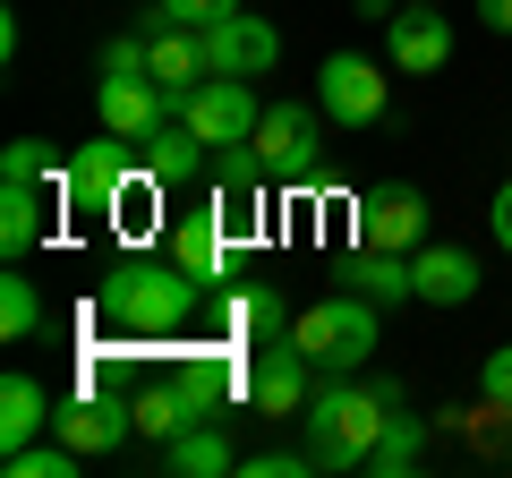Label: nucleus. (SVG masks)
I'll list each match as a JSON object with an SVG mask.
<instances>
[{"label": "nucleus", "mask_w": 512, "mask_h": 478, "mask_svg": "<svg viewBox=\"0 0 512 478\" xmlns=\"http://www.w3.org/2000/svg\"><path fill=\"white\" fill-rule=\"evenodd\" d=\"M384 77H393V60H367V52H333L325 69H316V111L325 120H342V129H367V120H384Z\"/></svg>", "instance_id": "4"}, {"label": "nucleus", "mask_w": 512, "mask_h": 478, "mask_svg": "<svg viewBox=\"0 0 512 478\" xmlns=\"http://www.w3.org/2000/svg\"><path fill=\"white\" fill-rule=\"evenodd\" d=\"M163 9H171L180 26H222V18L239 9V0H163Z\"/></svg>", "instance_id": "29"}, {"label": "nucleus", "mask_w": 512, "mask_h": 478, "mask_svg": "<svg viewBox=\"0 0 512 478\" xmlns=\"http://www.w3.org/2000/svg\"><path fill=\"white\" fill-rule=\"evenodd\" d=\"M60 180H69V171H60ZM60 180H9L0 188V248H9V257H26V248L43 239V205L69 197Z\"/></svg>", "instance_id": "16"}, {"label": "nucleus", "mask_w": 512, "mask_h": 478, "mask_svg": "<svg viewBox=\"0 0 512 478\" xmlns=\"http://www.w3.org/2000/svg\"><path fill=\"white\" fill-rule=\"evenodd\" d=\"M376 325H384L376 299L342 291V299H316V308H299V316H291V342L316 359V376H350V368H367Z\"/></svg>", "instance_id": "3"}, {"label": "nucleus", "mask_w": 512, "mask_h": 478, "mask_svg": "<svg viewBox=\"0 0 512 478\" xmlns=\"http://www.w3.org/2000/svg\"><path fill=\"white\" fill-rule=\"evenodd\" d=\"M384 60H393L402 77L444 69V60H453V26H444L436 9H419V0H410V9H393V18H384Z\"/></svg>", "instance_id": "10"}, {"label": "nucleus", "mask_w": 512, "mask_h": 478, "mask_svg": "<svg viewBox=\"0 0 512 478\" xmlns=\"http://www.w3.org/2000/svg\"><path fill=\"white\" fill-rule=\"evenodd\" d=\"M274 171H316V103H274L248 137Z\"/></svg>", "instance_id": "12"}, {"label": "nucleus", "mask_w": 512, "mask_h": 478, "mask_svg": "<svg viewBox=\"0 0 512 478\" xmlns=\"http://www.w3.org/2000/svg\"><path fill=\"white\" fill-rule=\"evenodd\" d=\"M478 26L487 35H512V0H478Z\"/></svg>", "instance_id": "31"}, {"label": "nucleus", "mask_w": 512, "mask_h": 478, "mask_svg": "<svg viewBox=\"0 0 512 478\" xmlns=\"http://www.w3.org/2000/svg\"><path fill=\"white\" fill-rule=\"evenodd\" d=\"M94 111H103V129H111V137H128V146H146V137H154V129L171 120V94L154 86V77H103Z\"/></svg>", "instance_id": "11"}, {"label": "nucleus", "mask_w": 512, "mask_h": 478, "mask_svg": "<svg viewBox=\"0 0 512 478\" xmlns=\"http://www.w3.org/2000/svg\"><path fill=\"white\" fill-rule=\"evenodd\" d=\"M197 291H205V282L188 274L180 257H171V265H120V274L103 282V316L120 333H171V325H188Z\"/></svg>", "instance_id": "2"}, {"label": "nucleus", "mask_w": 512, "mask_h": 478, "mask_svg": "<svg viewBox=\"0 0 512 478\" xmlns=\"http://www.w3.org/2000/svg\"><path fill=\"white\" fill-rule=\"evenodd\" d=\"M0 461H9V478H69V470H77L86 453L52 436V444H18V453H0Z\"/></svg>", "instance_id": "24"}, {"label": "nucleus", "mask_w": 512, "mask_h": 478, "mask_svg": "<svg viewBox=\"0 0 512 478\" xmlns=\"http://www.w3.org/2000/svg\"><path fill=\"white\" fill-rule=\"evenodd\" d=\"M478 393L512 410V342H504V350H487V368H478Z\"/></svg>", "instance_id": "28"}, {"label": "nucleus", "mask_w": 512, "mask_h": 478, "mask_svg": "<svg viewBox=\"0 0 512 478\" xmlns=\"http://www.w3.org/2000/svg\"><path fill=\"white\" fill-rule=\"evenodd\" d=\"M359 248L419 257V248H427V197H419V188H367V197H359Z\"/></svg>", "instance_id": "8"}, {"label": "nucleus", "mask_w": 512, "mask_h": 478, "mask_svg": "<svg viewBox=\"0 0 512 478\" xmlns=\"http://www.w3.org/2000/svg\"><path fill=\"white\" fill-rule=\"evenodd\" d=\"M197 146H205V137L188 129L180 111H171L163 129H154L146 146H137V154H146V180H154V188H188V180H197Z\"/></svg>", "instance_id": "18"}, {"label": "nucleus", "mask_w": 512, "mask_h": 478, "mask_svg": "<svg viewBox=\"0 0 512 478\" xmlns=\"http://www.w3.org/2000/svg\"><path fill=\"white\" fill-rule=\"evenodd\" d=\"M239 470H248V478H308L316 461L308 453H239Z\"/></svg>", "instance_id": "26"}, {"label": "nucleus", "mask_w": 512, "mask_h": 478, "mask_svg": "<svg viewBox=\"0 0 512 478\" xmlns=\"http://www.w3.org/2000/svg\"><path fill=\"white\" fill-rule=\"evenodd\" d=\"M137 180H146V154L128 146V137H111V129H103V137H94V146L69 163V180H60V188H69L77 214H111V205H120Z\"/></svg>", "instance_id": "5"}, {"label": "nucleus", "mask_w": 512, "mask_h": 478, "mask_svg": "<svg viewBox=\"0 0 512 478\" xmlns=\"http://www.w3.org/2000/svg\"><path fill=\"white\" fill-rule=\"evenodd\" d=\"M128 427H137V419H128L120 402H103V393H77V402H60V410H52V436H60V444H77V453H111Z\"/></svg>", "instance_id": "13"}, {"label": "nucleus", "mask_w": 512, "mask_h": 478, "mask_svg": "<svg viewBox=\"0 0 512 478\" xmlns=\"http://www.w3.org/2000/svg\"><path fill=\"white\" fill-rule=\"evenodd\" d=\"M0 171H9V180H60V171L43 163V146H35V137H18V146L0 154Z\"/></svg>", "instance_id": "27"}, {"label": "nucleus", "mask_w": 512, "mask_h": 478, "mask_svg": "<svg viewBox=\"0 0 512 478\" xmlns=\"http://www.w3.org/2000/svg\"><path fill=\"white\" fill-rule=\"evenodd\" d=\"M419 9H436V0H419Z\"/></svg>", "instance_id": "33"}, {"label": "nucleus", "mask_w": 512, "mask_h": 478, "mask_svg": "<svg viewBox=\"0 0 512 478\" xmlns=\"http://www.w3.org/2000/svg\"><path fill=\"white\" fill-rule=\"evenodd\" d=\"M316 393V359L299 342H265L256 350V368H248V402L265 410V419H299Z\"/></svg>", "instance_id": "6"}, {"label": "nucleus", "mask_w": 512, "mask_h": 478, "mask_svg": "<svg viewBox=\"0 0 512 478\" xmlns=\"http://www.w3.org/2000/svg\"><path fill=\"white\" fill-rule=\"evenodd\" d=\"M171 257L197 282H222V214H188L180 231H171Z\"/></svg>", "instance_id": "20"}, {"label": "nucleus", "mask_w": 512, "mask_h": 478, "mask_svg": "<svg viewBox=\"0 0 512 478\" xmlns=\"http://www.w3.org/2000/svg\"><path fill=\"white\" fill-rule=\"evenodd\" d=\"M163 470H180V478H222V470H239V453H231V436L222 427H180V436L163 444Z\"/></svg>", "instance_id": "19"}, {"label": "nucleus", "mask_w": 512, "mask_h": 478, "mask_svg": "<svg viewBox=\"0 0 512 478\" xmlns=\"http://www.w3.org/2000/svg\"><path fill=\"white\" fill-rule=\"evenodd\" d=\"M205 60H214V77H265L282 60V35L256 9H231L222 26H205Z\"/></svg>", "instance_id": "9"}, {"label": "nucleus", "mask_w": 512, "mask_h": 478, "mask_svg": "<svg viewBox=\"0 0 512 478\" xmlns=\"http://www.w3.org/2000/svg\"><path fill=\"white\" fill-rule=\"evenodd\" d=\"M180 120H188V129L205 137V146H248L265 111H256L248 77H205V86L188 94V111H180Z\"/></svg>", "instance_id": "7"}, {"label": "nucleus", "mask_w": 512, "mask_h": 478, "mask_svg": "<svg viewBox=\"0 0 512 478\" xmlns=\"http://www.w3.org/2000/svg\"><path fill=\"white\" fill-rule=\"evenodd\" d=\"M265 171H274V163H265L256 146H222V197H231V205L265 197Z\"/></svg>", "instance_id": "25"}, {"label": "nucleus", "mask_w": 512, "mask_h": 478, "mask_svg": "<svg viewBox=\"0 0 512 478\" xmlns=\"http://www.w3.org/2000/svg\"><path fill=\"white\" fill-rule=\"evenodd\" d=\"M393 410H402L393 385L325 376V385L308 393V410H299V453H308L316 470H367V453H376V436L393 427Z\"/></svg>", "instance_id": "1"}, {"label": "nucleus", "mask_w": 512, "mask_h": 478, "mask_svg": "<svg viewBox=\"0 0 512 478\" xmlns=\"http://www.w3.org/2000/svg\"><path fill=\"white\" fill-rule=\"evenodd\" d=\"M231 333H239V342H256V350L274 342V333H291L282 291H265V282H256V291H239V299H231Z\"/></svg>", "instance_id": "21"}, {"label": "nucleus", "mask_w": 512, "mask_h": 478, "mask_svg": "<svg viewBox=\"0 0 512 478\" xmlns=\"http://www.w3.org/2000/svg\"><path fill=\"white\" fill-rule=\"evenodd\" d=\"M52 393H43V376H26V368H9L0 376V453H18V444H35L43 427H52Z\"/></svg>", "instance_id": "14"}, {"label": "nucleus", "mask_w": 512, "mask_h": 478, "mask_svg": "<svg viewBox=\"0 0 512 478\" xmlns=\"http://www.w3.org/2000/svg\"><path fill=\"white\" fill-rule=\"evenodd\" d=\"M359 18H393V0H359Z\"/></svg>", "instance_id": "32"}, {"label": "nucleus", "mask_w": 512, "mask_h": 478, "mask_svg": "<svg viewBox=\"0 0 512 478\" xmlns=\"http://www.w3.org/2000/svg\"><path fill=\"white\" fill-rule=\"evenodd\" d=\"M410 274H419L427 308H470V299H478V257H470V248H419Z\"/></svg>", "instance_id": "15"}, {"label": "nucleus", "mask_w": 512, "mask_h": 478, "mask_svg": "<svg viewBox=\"0 0 512 478\" xmlns=\"http://www.w3.org/2000/svg\"><path fill=\"white\" fill-rule=\"evenodd\" d=\"M487 231H495V248H512V180L495 188V205H487Z\"/></svg>", "instance_id": "30"}, {"label": "nucleus", "mask_w": 512, "mask_h": 478, "mask_svg": "<svg viewBox=\"0 0 512 478\" xmlns=\"http://www.w3.org/2000/svg\"><path fill=\"white\" fill-rule=\"evenodd\" d=\"M350 291L376 299V308H410V299H419V274H410V257H393V248H359V257H350Z\"/></svg>", "instance_id": "17"}, {"label": "nucleus", "mask_w": 512, "mask_h": 478, "mask_svg": "<svg viewBox=\"0 0 512 478\" xmlns=\"http://www.w3.org/2000/svg\"><path fill=\"white\" fill-rule=\"evenodd\" d=\"M419 461H427V427L393 410V427H384V436H376V453H367V470H376V478H410V470H419Z\"/></svg>", "instance_id": "22"}, {"label": "nucleus", "mask_w": 512, "mask_h": 478, "mask_svg": "<svg viewBox=\"0 0 512 478\" xmlns=\"http://www.w3.org/2000/svg\"><path fill=\"white\" fill-rule=\"evenodd\" d=\"M0 333H9V342H35V333H43V291L26 274L0 282Z\"/></svg>", "instance_id": "23"}]
</instances>
